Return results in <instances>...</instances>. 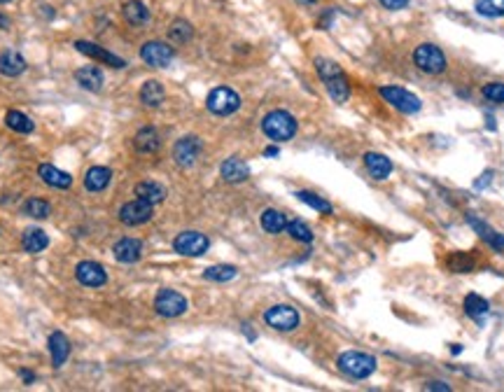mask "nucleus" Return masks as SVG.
<instances>
[{"mask_svg":"<svg viewBox=\"0 0 504 392\" xmlns=\"http://www.w3.org/2000/svg\"><path fill=\"white\" fill-rule=\"evenodd\" d=\"M299 201L306 203V205H311L313 210H318V212H323V215H332V203H327L325 198H320L318 194H313V191H297L295 194Z\"/></svg>","mask_w":504,"mask_h":392,"instance_id":"obj_36","label":"nucleus"},{"mask_svg":"<svg viewBox=\"0 0 504 392\" xmlns=\"http://www.w3.org/2000/svg\"><path fill=\"white\" fill-rule=\"evenodd\" d=\"M380 5H383L385 10H392V12H397V10H404L406 5H408V0H378Z\"/></svg>","mask_w":504,"mask_h":392,"instance_id":"obj_40","label":"nucleus"},{"mask_svg":"<svg viewBox=\"0 0 504 392\" xmlns=\"http://www.w3.org/2000/svg\"><path fill=\"white\" fill-rule=\"evenodd\" d=\"M135 198H142V201H147V203H161L163 198H166V187H163L161 182H156V180H142L135 184Z\"/></svg>","mask_w":504,"mask_h":392,"instance_id":"obj_22","label":"nucleus"},{"mask_svg":"<svg viewBox=\"0 0 504 392\" xmlns=\"http://www.w3.org/2000/svg\"><path fill=\"white\" fill-rule=\"evenodd\" d=\"M264 322H267L271 329H276V332H292V329L299 327V311L288 304L271 306L269 311L264 313Z\"/></svg>","mask_w":504,"mask_h":392,"instance_id":"obj_8","label":"nucleus"},{"mask_svg":"<svg viewBox=\"0 0 504 392\" xmlns=\"http://www.w3.org/2000/svg\"><path fill=\"white\" fill-rule=\"evenodd\" d=\"M47 245H50V236L43 231V229H26L24 236H22V247L29 254H38L47 250Z\"/></svg>","mask_w":504,"mask_h":392,"instance_id":"obj_27","label":"nucleus"},{"mask_svg":"<svg viewBox=\"0 0 504 392\" xmlns=\"http://www.w3.org/2000/svg\"><path fill=\"white\" fill-rule=\"evenodd\" d=\"M0 29H10V19L0 15Z\"/></svg>","mask_w":504,"mask_h":392,"instance_id":"obj_45","label":"nucleus"},{"mask_svg":"<svg viewBox=\"0 0 504 392\" xmlns=\"http://www.w3.org/2000/svg\"><path fill=\"white\" fill-rule=\"evenodd\" d=\"M336 364L346 376L355 378V381H364V378H369L373 371H376L378 362H376V357L360 353V350H348V353L339 355Z\"/></svg>","mask_w":504,"mask_h":392,"instance_id":"obj_3","label":"nucleus"},{"mask_svg":"<svg viewBox=\"0 0 504 392\" xmlns=\"http://www.w3.org/2000/svg\"><path fill=\"white\" fill-rule=\"evenodd\" d=\"M238 269L231 264H217V266H208L206 271H203V278L206 280H213V283H229V280L236 278Z\"/></svg>","mask_w":504,"mask_h":392,"instance_id":"obj_33","label":"nucleus"},{"mask_svg":"<svg viewBox=\"0 0 504 392\" xmlns=\"http://www.w3.org/2000/svg\"><path fill=\"white\" fill-rule=\"evenodd\" d=\"M425 390H441V392H448V390H451V385H446V383H441V381H432V383H427V385H425Z\"/></svg>","mask_w":504,"mask_h":392,"instance_id":"obj_42","label":"nucleus"},{"mask_svg":"<svg viewBox=\"0 0 504 392\" xmlns=\"http://www.w3.org/2000/svg\"><path fill=\"white\" fill-rule=\"evenodd\" d=\"M75 50H77L80 54H84V57H89V59L103 61V64L112 66V68H124L126 66L124 59L114 57L112 52H108V50H103V47L94 45V43H87V40H77V43H75Z\"/></svg>","mask_w":504,"mask_h":392,"instance_id":"obj_14","label":"nucleus"},{"mask_svg":"<svg viewBox=\"0 0 504 392\" xmlns=\"http://www.w3.org/2000/svg\"><path fill=\"white\" fill-rule=\"evenodd\" d=\"M316 71L320 75V80L325 82L327 92L336 103H346L350 96V82L346 78V73L341 71V66L334 64L329 59H316Z\"/></svg>","mask_w":504,"mask_h":392,"instance_id":"obj_1","label":"nucleus"},{"mask_svg":"<svg viewBox=\"0 0 504 392\" xmlns=\"http://www.w3.org/2000/svg\"><path fill=\"white\" fill-rule=\"evenodd\" d=\"M5 124H8V129L17 131V133H33V129H36L31 117H26L24 112H19V110H10V112L5 115Z\"/></svg>","mask_w":504,"mask_h":392,"instance_id":"obj_32","label":"nucleus"},{"mask_svg":"<svg viewBox=\"0 0 504 392\" xmlns=\"http://www.w3.org/2000/svg\"><path fill=\"white\" fill-rule=\"evenodd\" d=\"M154 215V205L142 201V198H133V201L124 203L119 208V222H124L126 226H138L149 222Z\"/></svg>","mask_w":504,"mask_h":392,"instance_id":"obj_11","label":"nucleus"},{"mask_svg":"<svg viewBox=\"0 0 504 392\" xmlns=\"http://www.w3.org/2000/svg\"><path fill=\"white\" fill-rule=\"evenodd\" d=\"M467 222L483 240H486L490 247H495V250H504V236H502V233H497L493 226H488L486 222H483V219L474 217V215H467Z\"/></svg>","mask_w":504,"mask_h":392,"instance_id":"obj_21","label":"nucleus"},{"mask_svg":"<svg viewBox=\"0 0 504 392\" xmlns=\"http://www.w3.org/2000/svg\"><path fill=\"white\" fill-rule=\"evenodd\" d=\"M154 311L161 318H178L187 311V299L175 290H161L154 297Z\"/></svg>","mask_w":504,"mask_h":392,"instance_id":"obj_9","label":"nucleus"},{"mask_svg":"<svg viewBox=\"0 0 504 392\" xmlns=\"http://www.w3.org/2000/svg\"><path fill=\"white\" fill-rule=\"evenodd\" d=\"M208 247L210 240L201 231H182L173 240V250L182 257H201V254L208 252Z\"/></svg>","mask_w":504,"mask_h":392,"instance_id":"obj_6","label":"nucleus"},{"mask_svg":"<svg viewBox=\"0 0 504 392\" xmlns=\"http://www.w3.org/2000/svg\"><path fill=\"white\" fill-rule=\"evenodd\" d=\"M75 278H77L80 285L84 287H103L108 283V273L98 261L84 259L75 266Z\"/></svg>","mask_w":504,"mask_h":392,"instance_id":"obj_13","label":"nucleus"},{"mask_svg":"<svg viewBox=\"0 0 504 392\" xmlns=\"http://www.w3.org/2000/svg\"><path fill=\"white\" fill-rule=\"evenodd\" d=\"M413 61H415V66H418L420 71L430 73V75H439V73L446 71V57H444V52H441L437 45H430V43L415 47Z\"/></svg>","mask_w":504,"mask_h":392,"instance_id":"obj_5","label":"nucleus"},{"mask_svg":"<svg viewBox=\"0 0 504 392\" xmlns=\"http://www.w3.org/2000/svg\"><path fill=\"white\" fill-rule=\"evenodd\" d=\"M206 108L217 117H229L241 108V96L229 87H215L213 92L208 94Z\"/></svg>","mask_w":504,"mask_h":392,"instance_id":"obj_4","label":"nucleus"},{"mask_svg":"<svg viewBox=\"0 0 504 392\" xmlns=\"http://www.w3.org/2000/svg\"><path fill=\"white\" fill-rule=\"evenodd\" d=\"M112 180V170L105 166H91L84 175V187L89 191H103Z\"/></svg>","mask_w":504,"mask_h":392,"instance_id":"obj_25","label":"nucleus"},{"mask_svg":"<svg viewBox=\"0 0 504 392\" xmlns=\"http://www.w3.org/2000/svg\"><path fill=\"white\" fill-rule=\"evenodd\" d=\"M285 231H288L295 240H302V243H311L313 240V231L309 229V224L302 222V219H292V222H288V229Z\"/></svg>","mask_w":504,"mask_h":392,"instance_id":"obj_37","label":"nucleus"},{"mask_svg":"<svg viewBox=\"0 0 504 392\" xmlns=\"http://www.w3.org/2000/svg\"><path fill=\"white\" fill-rule=\"evenodd\" d=\"M201 140L196 136H182V138L173 145V159L180 168H189L194 166L196 159L201 154Z\"/></svg>","mask_w":504,"mask_h":392,"instance_id":"obj_12","label":"nucleus"},{"mask_svg":"<svg viewBox=\"0 0 504 392\" xmlns=\"http://www.w3.org/2000/svg\"><path fill=\"white\" fill-rule=\"evenodd\" d=\"M112 254L119 264H135L142 257V243L138 238H119L112 247Z\"/></svg>","mask_w":504,"mask_h":392,"instance_id":"obj_15","label":"nucleus"},{"mask_svg":"<svg viewBox=\"0 0 504 392\" xmlns=\"http://www.w3.org/2000/svg\"><path fill=\"white\" fill-rule=\"evenodd\" d=\"M8 3H12V0H0V5H8Z\"/></svg>","mask_w":504,"mask_h":392,"instance_id":"obj_47","label":"nucleus"},{"mask_svg":"<svg viewBox=\"0 0 504 392\" xmlns=\"http://www.w3.org/2000/svg\"><path fill=\"white\" fill-rule=\"evenodd\" d=\"M490 180H493V170H486V173L481 175V180L474 182V187H476V189H483L486 184H490Z\"/></svg>","mask_w":504,"mask_h":392,"instance_id":"obj_41","label":"nucleus"},{"mask_svg":"<svg viewBox=\"0 0 504 392\" xmlns=\"http://www.w3.org/2000/svg\"><path fill=\"white\" fill-rule=\"evenodd\" d=\"M19 376L24 378V383H26V385H31L33 381H36V374H31V371H26V369L19 371Z\"/></svg>","mask_w":504,"mask_h":392,"instance_id":"obj_43","label":"nucleus"},{"mask_svg":"<svg viewBox=\"0 0 504 392\" xmlns=\"http://www.w3.org/2000/svg\"><path fill=\"white\" fill-rule=\"evenodd\" d=\"M378 94L383 96V99L390 103L394 110H399V112H404V115L418 112L420 106H423L418 96L406 92V89H401V87H380Z\"/></svg>","mask_w":504,"mask_h":392,"instance_id":"obj_7","label":"nucleus"},{"mask_svg":"<svg viewBox=\"0 0 504 392\" xmlns=\"http://www.w3.org/2000/svg\"><path fill=\"white\" fill-rule=\"evenodd\" d=\"M163 99H166V92H163V85L156 80H147L145 85L140 87V101L142 106L147 108H159Z\"/></svg>","mask_w":504,"mask_h":392,"instance_id":"obj_26","label":"nucleus"},{"mask_svg":"<svg viewBox=\"0 0 504 392\" xmlns=\"http://www.w3.org/2000/svg\"><path fill=\"white\" fill-rule=\"evenodd\" d=\"M260 222H262V229L267 233H283L288 229V217H285L281 210H274V208L264 210Z\"/></svg>","mask_w":504,"mask_h":392,"instance_id":"obj_29","label":"nucleus"},{"mask_svg":"<svg viewBox=\"0 0 504 392\" xmlns=\"http://www.w3.org/2000/svg\"><path fill=\"white\" fill-rule=\"evenodd\" d=\"M38 175L43 177L45 184H50V187H54V189H68L73 184L71 173L52 166V164H43V166L38 168Z\"/></svg>","mask_w":504,"mask_h":392,"instance_id":"obj_18","label":"nucleus"},{"mask_svg":"<svg viewBox=\"0 0 504 392\" xmlns=\"http://www.w3.org/2000/svg\"><path fill=\"white\" fill-rule=\"evenodd\" d=\"M26 71V59L15 50H5L0 54V75L5 78H19Z\"/></svg>","mask_w":504,"mask_h":392,"instance_id":"obj_20","label":"nucleus"},{"mask_svg":"<svg viewBox=\"0 0 504 392\" xmlns=\"http://www.w3.org/2000/svg\"><path fill=\"white\" fill-rule=\"evenodd\" d=\"M262 131L269 140L285 143L292 140L297 133V119L288 110H271V112L262 119Z\"/></svg>","mask_w":504,"mask_h":392,"instance_id":"obj_2","label":"nucleus"},{"mask_svg":"<svg viewBox=\"0 0 504 392\" xmlns=\"http://www.w3.org/2000/svg\"><path fill=\"white\" fill-rule=\"evenodd\" d=\"M133 147L138 154H154L156 150L161 147V138H159V133H156V129H152V126L140 129L138 133L133 136Z\"/></svg>","mask_w":504,"mask_h":392,"instance_id":"obj_17","label":"nucleus"},{"mask_svg":"<svg viewBox=\"0 0 504 392\" xmlns=\"http://www.w3.org/2000/svg\"><path fill=\"white\" fill-rule=\"evenodd\" d=\"M264 157H278V147H274V145L267 147L264 150Z\"/></svg>","mask_w":504,"mask_h":392,"instance_id":"obj_44","label":"nucleus"},{"mask_svg":"<svg viewBox=\"0 0 504 392\" xmlns=\"http://www.w3.org/2000/svg\"><path fill=\"white\" fill-rule=\"evenodd\" d=\"M192 36H194V29L185 19H175V22L168 26V38H171V43L175 45H187L189 40H192Z\"/></svg>","mask_w":504,"mask_h":392,"instance_id":"obj_31","label":"nucleus"},{"mask_svg":"<svg viewBox=\"0 0 504 392\" xmlns=\"http://www.w3.org/2000/svg\"><path fill=\"white\" fill-rule=\"evenodd\" d=\"M465 313L476 322H483V318L490 313V304L479 294H467L465 299Z\"/></svg>","mask_w":504,"mask_h":392,"instance_id":"obj_30","label":"nucleus"},{"mask_svg":"<svg viewBox=\"0 0 504 392\" xmlns=\"http://www.w3.org/2000/svg\"><path fill=\"white\" fill-rule=\"evenodd\" d=\"M448 266H451V271H455V273H467V271L474 269V261L469 259L467 254L458 252V254H453V257L448 259Z\"/></svg>","mask_w":504,"mask_h":392,"instance_id":"obj_38","label":"nucleus"},{"mask_svg":"<svg viewBox=\"0 0 504 392\" xmlns=\"http://www.w3.org/2000/svg\"><path fill=\"white\" fill-rule=\"evenodd\" d=\"M140 59L152 68H166V66L173 64L175 52H173V47H168L166 43L149 40V43H145L140 47Z\"/></svg>","mask_w":504,"mask_h":392,"instance_id":"obj_10","label":"nucleus"},{"mask_svg":"<svg viewBox=\"0 0 504 392\" xmlns=\"http://www.w3.org/2000/svg\"><path fill=\"white\" fill-rule=\"evenodd\" d=\"M474 8L481 17H488V19L504 17V0H476Z\"/></svg>","mask_w":504,"mask_h":392,"instance_id":"obj_35","label":"nucleus"},{"mask_svg":"<svg viewBox=\"0 0 504 392\" xmlns=\"http://www.w3.org/2000/svg\"><path fill=\"white\" fill-rule=\"evenodd\" d=\"M22 212L29 217H36V219H45L52 215V205L45 201V198H29V201H24L22 205Z\"/></svg>","mask_w":504,"mask_h":392,"instance_id":"obj_34","label":"nucleus"},{"mask_svg":"<svg viewBox=\"0 0 504 392\" xmlns=\"http://www.w3.org/2000/svg\"><path fill=\"white\" fill-rule=\"evenodd\" d=\"M483 96L490 103H504V85L502 82H490V85L483 87Z\"/></svg>","mask_w":504,"mask_h":392,"instance_id":"obj_39","label":"nucleus"},{"mask_svg":"<svg viewBox=\"0 0 504 392\" xmlns=\"http://www.w3.org/2000/svg\"><path fill=\"white\" fill-rule=\"evenodd\" d=\"M121 12H124V19L131 26H145L149 22V10L140 0H128L124 8H121Z\"/></svg>","mask_w":504,"mask_h":392,"instance_id":"obj_28","label":"nucleus"},{"mask_svg":"<svg viewBox=\"0 0 504 392\" xmlns=\"http://www.w3.org/2000/svg\"><path fill=\"white\" fill-rule=\"evenodd\" d=\"M297 3H302V5H311V3H316V0H297Z\"/></svg>","mask_w":504,"mask_h":392,"instance_id":"obj_46","label":"nucleus"},{"mask_svg":"<svg viewBox=\"0 0 504 392\" xmlns=\"http://www.w3.org/2000/svg\"><path fill=\"white\" fill-rule=\"evenodd\" d=\"M220 175L224 182H231V184L245 182L250 177V166L243 159H238V157H229L220 166Z\"/></svg>","mask_w":504,"mask_h":392,"instance_id":"obj_16","label":"nucleus"},{"mask_svg":"<svg viewBox=\"0 0 504 392\" xmlns=\"http://www.w3.org/2000/svg\"><path fill=\"white\" fill-rule=\"evenodd\" d=\"M47 346H50V353H52V364L57 369H61L68 360V355H71V341L66 339L64 332H54L50 336V341H47Z\"/></svg>","mask_w":504,"mask_h":392,"instance_id":"obj_19","label":"nucleus"},{"mask_svg":"<svg viewBox=\"0 0 504 392\" xmlns=\"http://www.w3.org/2000/svg\"><path fill=\"white\" fill-rule=\"evenodd\" d=\"M75 80H77V85L82 89H87V92H101V89H103V73H101L96 66L80 68V71L75 73Z\"/></svg>","mask_w":504,"mask_h":392,"instance_id":"obj_24","label":"nucleus"},{"mask_svg":"<svg viewBox=\"0 0 504 392\" xmlns=\"http://www.w3.org/2000/svg\"><path fill=\"white\" fill-rule=\"evenodd\" d=\"M364 166L369 170V175L376 177V180H385V177L392 173V161L387 159L385 154H378V152H366Z\"/></svg>","mask_w":504,"mask_h":392,"instance_id":"obj_23","label":"nucleus"}]
</instances>
